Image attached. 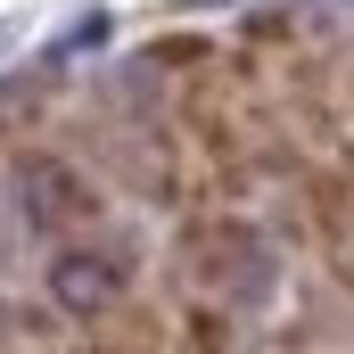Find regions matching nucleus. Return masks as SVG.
<instances>
[{
    "mask_svg": "<svg viewBox=\"0 0 354 354\" xmlns=\"http://www.w3.org/2000/svg\"><path fill=\"white\" fill-rule=\"evenodd\" d=\"M17 206H25V223L41 231V239H75L99 223V181L83 165H66L58 149H17Z\"/></svg>",
    "mask_w": 354,
    "mask_h": 354,
    "instance_id": "1",
    "label": "nucleus"
},
{
    "mask_svg": "<svg viewBox=\"0 0 354 354\" xmlns=\"http://www.w3.org/2000/svg\"><path fill=\"white\" fill-rule=\"evenodd\" d=\"M132 297V256L124 248H58L50 256V305L66 322H107L115 305Z\"/></svg>",
    "mask_w": 354,
    "mask_h": 354,
    "instance_id": "2",
    "label": "nucleus"
},
{
    "mask_svg": "<svg viewBox=\"0 0 354 354\" xmlns=\"http://www.w3.org/2000/svg\"><path fill=\"white\" fill-rule=\"evenodd\" d=\"M174 354H239V313H231V297H189L174 313Z\"/></svg>",
    "mask_w": 354,
    "mask_h": 354,
    "instance_id": "3",
    "label": "nucleus"
},
{
    "mask_svg": "<svg viewBox=\"0 0 354 354\" xmlns=\"http://www.w3.org/2000/svg\"><path fill=\"white\" fill-rule=\"evenodd\" d=\"M198 58H214V41H198V33H174L149 50V66H198Z\"/></svg>",
    "mask_w": 354,
    "mask_h": 354,
    "instance_id": "4",
    "label": "nucleus"
},
{
    "mask_svg": "<svg viewBox=\"0 0 354 354\" xmlns=\"http://www.w3.org/2000/svg\"><path fill=\"white\" fill-rule=\"evenodd\" d=\"M8 338H17V305L0 297V346H8Z\"/></svg>",
    "mask_w": 354,
    "mask_h": 354,
    "instance_id": "5",
    "label": "nucleus"
},
{
    "mask_svg": "<svg viewBox=\"0 0 354 354\" xmlns=\"http://www.w3.org/2000/svg\"><path fill=\"white\" fill-rule=\"evenodd\" d=\"M338 288H346V297H354V256H338Z\"/></svg>",
    "mask_w": 354,
    "mask_h": 354,
    "instance_id": "6",
    "label": "nucleus"
},
{
    "mask_svg": "<svg viewBox=\"0 0 354 354\" xmlns=\"http://www.w3.org/2000/svg\"><path fill=\"white\" fill-rule=\"evenodd\" d=\"M346 174H354V149H346Z\"/></svg>",
    "mask_w": 354,
    "mask_h": 354,
    "instance_id": "7",
    "label": "nucleus"
}]
</instances>
